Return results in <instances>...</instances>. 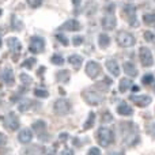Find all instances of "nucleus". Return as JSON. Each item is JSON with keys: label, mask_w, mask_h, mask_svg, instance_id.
Instances as JSON below:
<instances>
[{"label": "nucleus", "mask_w": 155, "mask_h": 155, "mask_svg": "<svg viewBox=\"0 0 155 155\" xmlns=\"http://www.w3.org/2000/svg\"><path fill=\"white\" fill-rule=\"evenodd\" d=\"M106 68H107V71H109L112 75H114V76L120 75V65H118L117 61H114V60H107L106 61Z\"/></svg>", "instance_id": "nucleus-18"}, {"label": "nucleus", "mask_w": 155, "mask_h": 155, "mask_svg": "<svg viewBox=\"0 0 155 155\" xmlns=\"http://www.w3.org/2000/svg\"><path fill=\"white\" fill-rule=\"evenodd\" d=\"M123 131H124L123 136H124V143H125V144L132 146L139 140V132L135 128L134 124H128V125L123 124Z\"/></svg>", "instance_id": "nucleus-1"}, {"label": "nucleus", "mask_w": 155, "mask_h": 155, "mask_svg": "<svg viewBox=\"0 0 155 155\" xmlns=\"http://www.w3.org/2000/svg\"><path fill=\"white\" fill-rule=\"evenodd\" d=\"M124 14H125V19L131 26H137V19H136V7L132 4H127L124 7Z\"/></svg>", "instance_id": "nucleus-9"}, {"label": "nucleus", "mask_w": 155, "mask_h": 155, "mask_svg": "<svg viewBox=\"0 0 155 155\" xmlns=\"http://www.w3.org/2000/svg\"><path fill=\"white\" fill-rule=\"evenodd\" d=\"M82 97L84 98V101L87 102L88 105H99L104 101V95H102V94L95 93V91H90V90H86L84 93L82 94Z\"/></svg>", "instance_id": "nucleus-6"}, {"label": "nucleus", "mask_w": 155, "mask_h": 155, "mask_svg": "<svg viewBox=\"0 0 155 155\" xmlns=\"http://www.w3.org/2000/svg\"><path fill=\"white\" fill-rule=\"evenodd\" d=\"M109 155H124L123 153H110Z\"/></svg>", "instance_id": "nucleus-45"}, {"label": "nucleus", "mask_w": 155, "mask_h": 155, "mask_svg": "<svg viewBox=\"0 0 155 155\" xmlns=\"http://www.w3.org/2000/svg\"><path fill=\"white\" fill-rule=\"evenodd\" d=\"M27 3H29V5L31 8H37V7H40V4L42 3V0H27Z\"/></svg>", "instance_id": "nucleus-35"}, {"label": "nucleus", "mask_w": 155, "mask_h": 155, "mask_svg": "<svg viewBox=\"0 0 155 155\" xmlns=\"http://www.w3.org/2000/svg\"><path fill=\"white\" fill-rule=\"evenodd\" d=\"M4 125L5 128H8L10 131H16L19 128V120H18V116L15 114L14 112L8 113L4 118Z\"/></svg>", "instance_id": "nucleus-10"}, {"label": "nucleus", "mask_w": 155, "mask_h": 155, "mask_svg": "<svg viewBox=\"0 0 155 155\" xmlns=\"http://www.w3.org/2000/svg\"><path fill=\"white\" fill-rule=\"evenodd\" d=\"M31 139H33V132L30 131L29 128L22 129V131L19 132V135H18V140L21 143H23V144L30 143V142H31Z\"/></svg>", "instance_id": "nucleus-15"}, {"label": "nucleus", "mask_w": 155, "mask_h": 155, "mask_svg": "<svg viewBox=\"0 0 155 155\" xmlns=\"http://www.w3.org/2000/svg\"><path fill=\"white\" fill-rule=\"evenodd\" d=\"M45 49V41L41 37H31L30 38V44H29V51L31 53H41Z\"/></svg>", "instance_id": "nucleus-7"}, {"label": "nucleus", "mask_w": 155, "mask_h": 155, "mask_svg": "<svg viewBox=\"0 0 155 155\" xmlns=\"http://www.w3.org/2000/svg\"><path fill=\"white\" fill-rule=\"evenodd\" d=\"M131 101L140 107H146L151 104V97L148 95H131Z\"/></svg>", "instance_id": "nucleus-12"}, {"label": "nucleus", "mask_w": 155, "mask_h": 155, "mask_svg": "<svg viewBox=\"0 0 155 155\" xmlns=\"http://www.w3.org/2000/svg\"><path fill=\"white\" fill-rule=\"evenodd\" d=\"M2 80L5 83L7 86H12L15 83V78H14V72L10 68H5L2 72Z\"/></svg>", "instance_id": "nucleus-16"}, {"label": "nucleus", "mask_w": 155, "mask_h": 155, "mask_svg": "<svg viewBox=\"0 0 155 155\" xmlns=\"http://www.w3.org/2000/svg\"><path fill=\"white\" fill-rule=\"evenodd\" d=\"M51 61L53 63V64H56V65H63L64 59H63L60 54H53V56H52V59H51Z\"/></svg>", "instance_id": "nucleus-28"}, {"label": "nucleus", "mask_w": 155, "mask_h": 155, "mask_svg": "<svg viewBox=\"0 0 155 155\" xmlns=\"http://www.w3.org/2000/svg\"><path fill=\"white\" fill-rule=\"evenodd\" d=\"M56 38L59 40V42H61L64 46H67L68 44H70V42H68V38L65 37V35H63V34H57V35H56Z\"/></svg>", "instance_id": "nucleus-33"}, {"label": "nucleus", "mask_w": 155, "mask_h": 155, "mask_svg": "<svg viewBox=\"0 0 155 155\" xmlns=\"http://www.w3.org/2000/svg\"><path fill=\"white\" fill-rule=\"evenodd\" d=\"M94 123H95V114H94L93 112H90V113H88V118L86 120V123L83 124V129H84V131L90 129L91 127L94 125Z\"/></svg>", "instance_id": "nucleus-24"}, {"label": "nucleus", "mask_w": 155, "mask_h": 155, "mask_svg": "<svg viewBox=\"0 0 155 155\" xmlns=\"http://www.w3.org/2000/svg\"><path fill=\"white\" fill-rule=\"evenodd\" d=\"M154 91H155V83H154Z\"/></svg>", "instance_id": "nucleus-46"}, {"label": "nucleus", "mask_w": 155, "mask_h": 155, "mask_svg": "<svg viewBox=\"0 0 155 155\" xmlns=\"http://www.w3.org/2000/svg\"><path fill=\"white\" fill-rule=\"evenodd\" d=\"M113 137H114L113 132L107 127H101L97 132V140H98L99 146H102V147H107V146L112 144L113 140H114Z\"/></svg>", "instance_id": "nucleus-2"}, {"label": "nucleus", "mask_w": 155, "mask_h": 155, "mask_svg": "<svg viewBox=\"0 0 155 155\" xmlns=\"http://www.w3.org/2000/svg\"><path fill=\"white\" fill-rule=\"evenodd\" d=\"M117 113L121 116H131L132 113H134V109L127 104H120L117 106Z\"/></svg>", "instance_id": "nucleus-20"}, {"label": "nucleus", "mask_w": 155, "mask_h": 155, "mask_svg": "<svg viewBox=\"0 0 155 155\" xmlns=\"http://www.w3.org/2000/svg\"><path fill=\"white\" fill-rule=\"evenodd\" d=\"M60 155H74V151L71 150V148H65V150L61 151V154Z\"/></svg>", "instance_id": "nucleus-40"}, {"label": "nucleus", "mask_w": 155, "mask_h": 155, "mask_svg": "<svg viewBox=\"0 0 155 155\" xmlns=\"http://www.w3.org/2000/svg\"><path fill=\"white\" fill-rule=\"evenodd\" d=\"M21 80L25 83V84H29V86L31 84V82H33L31 78H30L29 75H26V74H22V75H21Z\"/></svg>", "instance_id": "nucleus-34"}, {"label": "nucleus", "mask_w": 155, "mask_h": 155, "mask_svg": "<svg viewBox=\"0 0 155 155\" xmlns=\"http://www.w3.org/2000/svg\"><path fill=\"white\" fill-rule=\"evenodd\" d=\"M61 30H67V31H78V30L82 29V25L76 21V19H70V21L64 22L60 27Z\"/></svg>", "instance_id": "nucleus-13"}, {"label": "nucleus", "mask_w": 155, "mask_h": 155, "mask_svg": "<svg viewBox=\"0 0 155 155\" xmlns=\"http://www.w3.org/2000/svg\"><path fill=\"white\" fill-rule=\"evenodd\" d=\"M87 155H101V150H99V148H97V147H93V148H90V150H88Z\"/></svg>", "instance_id": "nucleus-37"}, {"label": "nucleus", "mask_w": 155, "mask_h": 155, "mask_svg": "<svg viewBox=\"0 0 155 155\" xmlns=\"http://www.w3.org/2000/svg\"><path fill=\"white\" fill-rule=\"evenodd\" d=\"M5 142H7V137H5L3 134H0V147H2V146H4Z\"/></svg>", "instance_id": "nucleus-41"}, {"label": "nucleus", "mask_w": 155, "mask_h": 155, "mask_svg": "<svg viewBox=\"0 0 155 155\" xmlns=\"http://www.w3.org/2000/svg\"><path fill=\"white\" fill-rule=\"evenodd\" d=\"M68 61H70V64L72 65L75 70H79L82 63H83V59L80 56H78V54H72V56L68 57Z\"/></svg>", "instance_id": "nucleus-21"}, {"label": "nucleus", "mask_w": 155, "mask_h": 155, "mask_svg": "<svg viewBox=\"0 0 155 155\" xmlns=\"http://www.w3.org/2000/svg\"><path fill=\"white\" fill-rule=\"evenodd\" d=\"M72 44H74L75 46L82 45V44H83V37H79V35H78V37H75V38H74V41H72Z\"/></svg>", "instance_id": "nucleus-38"}, {"label": "nucleus", "mask_w": 155, "mask_h": 155, "mask_svg": "<svg viewBox=\"0 0 155 155\" xmlns=\"http://www.w3.org/2000/svg\"><path fill=\"white\" fill-rule=\"evenodd\" d=\"M80 2H82V0H72V3H74V5H75V7H78V5L80 4Z\"/></svg>", "instance_id": "nucleus-43"}, {"label": "nucleus", "mask_w": 155, "mask_h": 155, "mask_svg": "<svg viewBox=\"0 0 155 155\" xmlns=\"http://www.w3.org/2000/svg\"><path fill=\"white\" fill-rule=\"evenodd\" d=\"M53 110H54V113H56V114H59V116L68 114V113L71 112L70 101H67V99H64V98L57 99V101L54 102V105H53Z\"/></svg>", "instance_id": "nucleus-5"}, {"label": "nucleus", "mask_w": 155, "mask_h": 155, "mask_svg": "<svg viewBox=\"0 0 155 155\" xmlns=\"http://www.w3.org/2000/svg\"><path fill=\"white\" fill-rule=\"evenodd\" d=\"M142 82L144 83V84H153L154 83V76L151 75V74H147V75H144L143 76V79H142Z\"/></svg>", "instance_id": "nucleus-30"}, {"label": "nucleus", "mask_w": 155, "mask_h": 155, "mask_svg": "<svg viewBox=\"0 0 155 155\" xmlns=\"http://www.w3.org/2000/svg\"><path fill=\"white\" fill-rule=\"evenodd\" d=\"M70 76H71V74H70V71H67V70L59 71V72L56 74V79L61 83H67L68 80H70Z\"/></svg>", "instance_id": "nucleus-23"}, {"label": "nucleus", "mask_w": 155, "mask_h": 155, "mask_svg": "<svg viewBox=\"0 0 155 155\" xmlns=\"http://www.w3.org/2000/svg\"><path fill=\"white\" fill-rule=\"evenodd\" d=\"M147 134H148V135H151L153 137H155V123L150 124V125L147 127Z\"/></svg>", "instance_id": "nucleus-36"}, {"label": "nucleus", "mask_w": 155, "mask_h": 155, "mask_svg": "<svg viewBox=\"0 0 155 155\" xmlns=\"http://www.w3.org/2000/svg\"><path fill=\"white\" fill-rule=\"evenodd\" d=\"M116 25H117V21H116L114 16L107 15L102 18V27L105 30H113L116 27Z\"/></svg>", "instance_id": "nucleus-14"}, {"label": "nucleus", "mask_w": 155, "mask_h": 155, "mask_svg": "<svg viewBox=\"0 0 155 155\" xmlns=\"http://www.w3.org/2000/svg\"><path fill=\"white\" fill-rule=\"evenodd\" d=\"M33 131L37 134L38 139L44 140V142H48L49 140V135H48V129H46V123L42 120H38L33 124Z\"/></svg>", "instance_id": "nucleus-4"}, {"label": "nucleus", "mask_w": 155, "mask_h": 155, "mask_svg": "<svg viewBox=\"0 0 155 155\" xmlns=\"http://www.w3.org/2000/svg\"><path fill=\"white\" fill-rule=\"evenodd\" d=\"M0 46H2V41H0Z\"/></svg>", "instance_id": "nucleus-47"}, {"label": "nucleus", "mask_w": 155, "mask_h": 155, "mask_svg": "<svg viewBox=\"0 0 155 155\" xmlns=\"http://www.w3.org/2000/svg\"><path fill=\"white\" fill-rule=\"evenodd\" d=\"M113 117L110 116V113H106V114H104V117H102V121L104 123H107V121H112Z\"/></svg>", "instance_id": "nucleus-39"}, {"label": "nucleus", "mask_w": 155, "mask_h": 155, "mask_svg": "<svg viewBox=\"0 0 155 155\" xmlns=\"http://www.w3.org/2000/svg\"><path fill=\"white\" fill-rule=\"evenodd\" d=\"M143 22L148 26H155V14H146L143 16Z\"/></svg>", "instance_id": "nucleus-26"}, {"label": "nucleus", "mask_w": 155, "mask_h": 155, "mask_svg": "<svg viewBox=\"0 0 155 155\" xmlns=\"http://www.w3.org/2000/svg\"><path fill=\"white\" fill-rule=\"evenodd\" d=\"M0 14H2V11H0Z\"/></svg>", "instance_id": "nucleus-48"}, {"label": "nucleus", "mask_w": 155, "mask_h": 155, "mask_svg": "<svg viewBox=\"0 0 155 155\" xmlns=\"http://www.w3.org/2000/svg\"><path fill=\"white\" fill-rule=\"evenodd\" d=\"M132 90H134V91H139L140 88H139V86H132Z\"/></svg>", "instance_id": "nucleus-44"}, {"label": "nucleus", "mask_w": 155, "mask_h": 155, "mask_svg": "<svg viewBox=\"0 0 155 155\" xmlns=\"http://www.w3.org/2000/svg\"><path fill=\"white\" fill-rule=\"evenodd\" d=\"M131 87H132V80L127 79V78H124V79L120 80V91L121 93H125V91L129 90Z\"/></svg>", "instance_id": "nucleus-25"}, {"label": "nucleus", "mask_w": 155, "mask_h": 155, "mask_svg": "<svg viewBox=\"0 0 155 155\" xmlns=\"http://www.w3.org/2000/svg\"><path fill=\"white\" fill-rule=\"evenodd\" d=\"M68 137V135L67 134H60V140H63V142H64L65 139H67Z\"/></svg>", "instance_id": "nucleus-42"}, {"label": "nucleus", "mask_w": 155, "mask_h": 155, "mask_svg": "<svg viewBox=\"0 0 155 155\" xmlns=\"http://www.w3.org/2000/svg\"><path fill=\"white\" fill-rule=\"evenodd\" d=\"M86 74H87L90 78H97L101 74V65L97 61H88L86 64Z\"/></svg>", "instance_id": "nucleus-11"}, {"label": "nucleus", "mask_w": 155, "mask_h": 155, "mask_svg": "<svg viewBox=\"0 0 155 155\" xmlns=\"http://www.w3.org/2000/svg\"><path fill=\"white\" fill-rule=\"evenodd\" d=\"M124 71H125L127 75L131 76V78L137 76V68L135 67L134 63H129V61H125V63H124Z\"/></svg>", "instance_id": "nucleus-19"}, {"label": "nucleus", "mask_w": 155, "mask_h": 155, "mask_svg": "<svg viewBox=\"0 0 155 155\" xmlns=\"http://www.w3.org/2000/svg\"><path fill=\"white\" fill-rule=\"evenodd\" d=\"M144 38H146V41H148V42L155 44V35L151 31H146L144 33Z\"/></svg>", "instance_id": "nucleus-32"}, {"label": "nucleus", "mask_w": 155, "mask_h": 155, "mask_svg": "<svg viewBox=\"0 0 155 155\" xmlns=\"http://www.w3.org/2000/svg\"><path fill=\"white\" fill-rule=\"evenodd\" d=\"M98 44H99V46H101L102 49L107 48V46L110 45V37L107 34H105V33H101L99 37H98Z\"/></svg>", "instance_id": "nucleus-22"}, {"label": "nucleus", "mask_w": 155, "mask_h": 155, "mask_svg": "<svg viewBox=\"0 0 155 155\" xmlns=\"http://www.w3.org/2000/svg\"><path fill=\"white\" fill-rule=\"evenodd\" d=\"M7 45H8V48H10L15 54L16 53L19 54V52H21V49H22L21 42H19V40H18V38H15V37H10V38H8V40H7Z\"/></svg>", "instance_id": "nucleus-17"}, {"label": "nucleus", "mask_w": 155, "mask_h": 155, "mask_svg": "<svg viewBox=\"0 0 155 155\" xmlns=\"http://www.w3.org/2000/svg\"><path fill=\"white\" fill-rule=\"evenodd\" d=\"M34 64H35V59H34V57H31V59H27L26 61L22 64V67L29 68V70H30V68H33V65H34Z\"/></svg>", "instance_id": "nucleus-31"}, {"label": "nucleus", "mask_w": 155, "mask_h": 155, "mask_svg": "<svg viewBox=\"0 0 155 155\" xmlns=\"http://www.w3.org/2000/svg\"><path fill=\"white\" fill-rule=\"evenodd\" d=\"M30 104H33L30 99H25V101H22L21 104L18 105V109L21 110V112H26V110H29L30 107H31V105Z\"/></svg>", "instance_id": "nucleus-27"}, {"label": "nucleus", "mask_w": 155, "mask_h": 155, "mask_svg": "<svg viewBox=\"0 0 155 155\" xmlns=\"http://www.w3.org/2000/svg\"><path fill=\"white\" fill-rule=\"evenodd\" d=\"M117 42H118V45L123 46V48H131V46L135 45L136 40H135V37L131 33L123 30V31H118V34H117Z\"/></svg>", "instance_id": "nucleus-3"}, {"label": "nucleus", "mask_w": 155, "mask_h": 155, "mask_svg": "<svg viewBox=\"0 0 155 155\" xmlns=\"http://www.w3.org/2000/svg\"><path fill=\"white\" fill-rule=\"evenodd\" d=\"M34 94H35V97H38V98H48V97H49L48 91H46V90H40V88H35Z\"/></svg>", "instance_id": "nucleus-29"}, {"label": "nucleus", "mask_w": 155, "mask_h": 155, "mask_svg": "<svg viewBox=\"0 0 155 155\" xmlns=\"http://www.w3.org/2000/svg\"><path fill=\"white\" fill-rule=\"evenodd\" d=\"M139 59L142 61V65L143 67H151L154 64V59H153V53L146 46H142L139 51Z\"/></svg>", "instance_id": "nucleus-8"}]
</instances>
